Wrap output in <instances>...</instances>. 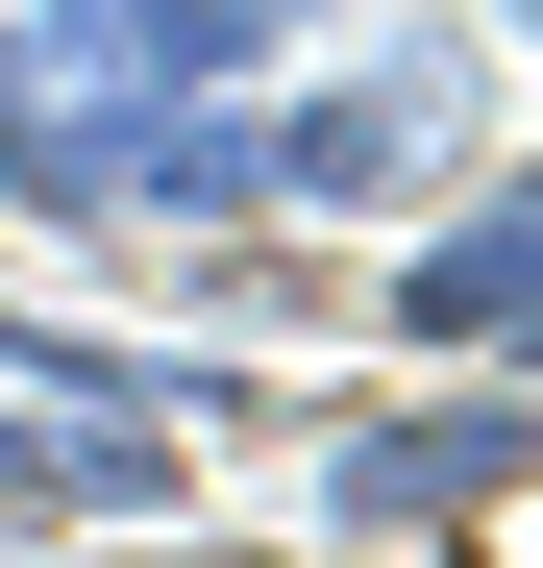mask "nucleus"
Here are the masks:
<instances>
[{
  "instance_id": "nucleus-1",
  "label": "nucleus",
  "mask_w": 543,
  "mask_h": 568,
  "mask_svg": "<svg viewBox=\"0 0 543 568\" xmlns=\"http://www.w3.org/2000/svg\"><path fill=\"white\" fill-rule=\"evenodd\" d=\"M519 469H543L519 371H470V396H346V420H321V519H346V544H494Z\"/></svg>"
},
{
  "instance_id": "nucleus-2",
  "label": "nucleus",
  "mask_w": 543,
  "mask_h": 568,
  "mask_svg": "<svg viewBox=\"0 0 543 568\" xmlns=\"http://www.w3.org/2000/svg\"><path fill=\"white\" fill-rule=\"evenodd\" d=\"M444 173H470V100H444L420 50L321 74V100L272 124V199H321V223H396V199H444Z\"/></svg>"
},
{
  "instance_id": "nucleus-3",
  "label": "nucleus",
  "mask_w": 543,
  "mask_h": 568,
  "mask_svg": "<svg viewBox=\"0 0 543 568\" xmlns=\"http://www.w3.org/2000/svg\"><path fill=\"white\" fill-rule=\"evenodd\" d=\"M519 322H543V223H519V199H444V223L396 247V346H444V371H519Z\"/></svg>"
},
{
  "instance_id": "nucleus-4",
  "label": "nucleus",
  "mask_w": 543,
  "mask_h": 568,
  "mask_svg": "<svg viewBox=\"0 0 543 568\" xmlns=\"http://www.w3.org/2000/svg\"><path fill=\"white\" fill-rule=\"evenodd\" d=\"M173 568H247V544H173Z\"/></svg>"
},
{
  "instance_id": "nucleus-5",
  "label": "nucleus",
  "mask_w": 543,
  "mask_h": 568,
  "mask_svg": "<svg viewBox=\"0 0 543 568\" xmlns=\"http://www.w3.org/2000/svg\"><path fill=\"white\" fill-rule=\"evenodd\" d=\"M272 26H297V0H272Z\"/></svg>"
}]
</instances>
